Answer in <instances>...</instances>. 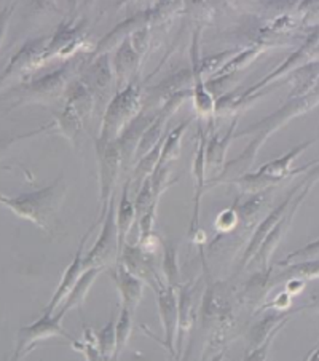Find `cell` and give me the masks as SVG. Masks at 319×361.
Returning <instances> with one entry per match:
<instances>
[{
	"instance_id": "cell-3",
	"label": "cell",
	"mask_w": 319,
	"mask_h": 361,
	"mask_svg": "<svg viewBox=\"0 0 319 361\" xmlns=\"http://www.w3.org/2000/svg\"><path fill=\"white\" fill-rule=\"evenodd\" d=\"M203 326L206 329V352H218L227 345L234 328V317L230 300L219 285L208 283L201 305Z\"/></svg>"
},
{
	"instance_id": "cell-7",
	"label": "cell",
	"mask_w": 319,
	"mask_h": 361,
	"mask_svg": "<svg viewBox=\"0 0 319 361\" xmlns=\"http://www.w3.org/2000/svg\"><path fill=\"white\" fill-rule=\"evenodd\" d=\"M115 195L111 198L104 219L101 222L99 237L96 240L85 256H83V269L102 267L109 269L118 264V228L115 218Z\"/></svg>"
},
{
	"instance_id": "cell-11",
	"label": "cell",
	"mask_w": 319,
	"mask_h": 361,
	"mask_svg": "<svg viewBox=\"0 0 319 361\" xmlns=\"http://www.w3.org/2000/svg\"><path fill=\"white\" fill-rule=\"evenodd\" d=\"M190 58H192V98H194L195 106V116L198 118H209L215 114V101L213 94L208 92L206 80L201 74L200 69V44H198V32H194V39H192V48H190Z\"/></svg>"
},
{
	"instance_id": "cell-26",
	"label": "cell",
	"mask_w": 319,
	"mask_h": 361,
	"mask_svg": "<svg viewBox=\"0 0 319 361\" xmlns=\"http://www.w3.org/2000/svg\"><path fill=\"white\" fill-rule=\"evenodd\" d=\"M161 147H163V141L156 144V146L150 150L149 154H146L142 159L136 161L135 170H132V176L130 179L131 184H135L136 188L141 189V185L146 183L150 176H152V173L155 171L156 165H158Z\"/></svg>"
},
{
	"instance_id": "cell-34",
	"label": "cell",
	"mask_w": 319,
	"mask_h": 361,
	"mask_svg": "<svg viewBox=\"0 0 319 361\" xmlns=\"http://www.w3.org/2000/svg\"><path fill=\"white\" fill-rule=\"evenodd\" d=\"M297 312H302V310H311V312H318L319 314V294L315 298H311V300L308 304H304L302 307H299V309H296Z\"/></svg>"
},
{
	"instance_id": "cell-22",
	"label": "cell",
	"mask_w": 319,
	"mask_h": 361,
	"mask_svg": "<svg viewBox=\"0 0 319 361\" xmlns=\"http://www.w3.org/2000/svg\"><path fill=\"white\" fill-rule=\"evenodd\" d=\"M106 269L102 267H93V269H87L85 272L82 274L80 279H78V281L75 283L74 290H72L69 293V296L65 298V300L63 302V305L59 307V309L55 312V314L61 315L63 318L65 317V314H68L69 310L72 309H80L82 304L85 302V299L88 296L89 290L93 288V283L98 280V276L104 272Z\"/></svg>"
},
{
	"instance_id": "cell-19",
	"label": "cell",
	"mask_w": 319,
	"mask_h": 361,
	"mask_svg": "<svg viewBox=\"0 0 319 361\" xmlns=\"http://www.w3.org/2000/svg\"><path fill=\"white\" fill-rule=\"evenodd\" d=\"M155 18H156V15L154 13V10H149V11H142V13L131 16V18H128V20H125L123 23H120L118 26L113 27L112 32H109L104 39L99 40L98 47L94 48L93 58L107 55V53L111 51V48H113L117 44L118 45L122 44V42L125 39H128L132 32L139 31L141 27L150 26V23H152Z\"/></svg>"
},
{
	"instance_id": "cell-24",
	"label": "cell",
	"mask_w": 319,
	"mask_h": 361,
	"mask_svg": "<svg viewBox=\"0 0 319 361\" xmlns=\"http://www.w3.org/2000/svg\"><path fill=\"white\" fill-rule=\"evenodd\" d=\"M318 280L319 279V259L316 261H306V262H297L286 266L278 275L270 276L268 281V291L273 290L275 286L284 285L289 280Z\"/></svg>"
},
{
	"instance_id": "cell-15",
	"label": "cell",
	"mask_w": 319,
	"mask_h": 361,
	"mask_svg": "<svg viewBox=\"0 0 319 361\" xmlns=\"http://www.w3.org/2000/svg\"><path fill=\"white\" fill-rule=\"evenodd\" d=\"M237 123L238 117H234L224 135L213 130V135L206 140V176L208 179L211 176L213 183H215L222 171H224L228 147H230V142L234 140V133H237L234 131L237 130Z\"/></svg>"
},
{
	"instance_id": "cell-12",
	"label": "cell",
	"mask_w": 319,
	"mask_h": 361,
	"mask_svg": "<svg viewBox=\"0 0 319 361\" xmlns=\"http://www.w3.org/2000/svg\"><path fill=\"white\" fill-rule=\"evenodd\" d=\"M198 146L195 150L194 165H192V174H194V213H192V222L189 233L194 237L198 232V218H200V208H201V198L204 190L208 188V176H206V130L203 125H198Z\"/></svg>"
},
{
	"instance_id": "cell-2",
	"label": "cell",
	"mask_w": 319,
	"mask_h": 361,
	"mask_svg": "<svg viewBox=\"0 0 319 361\" xmlns=\"http://www.w3.org/2000/svg\"><path fill=\"white\" fill-rule=\"evenodd\" d=\"M144 109V93L139 80H132L112 96L104 116L101 118L99 135L96 142L112 144L123 136L130 125L141 116Z\"/></svg>"
},
{
	"instance_id": "cell-33",
	"label": "cell",
	"mask_w": 319,
	"mask_h": 361,
	"mask_svg": "<svg viewBox=\"0 0 319 361\" xmlns=\"http://www.w3.org/2000/svg\"><path fill=\"white\" fill-rule=\"evenodd\" d=\"M276 336H278V333L270 336V338L265 341L262 345L252 348V350H248V353H246V357L242 361H268L270 348H272V344H273Z\"/></svg>"
},
{
	"instance_id": "cell-27",
	"label": "cell",
	"mask_w": 319,
	"mask_h": 361,
	"mask_svg": "<svg viewBox=\"0 0 319 361\" xmlns=\"http://www.w3.org/2000/svg\"><path fill=\"white\" fill-rule=\"evenodd\" d=\"M163 279L166 286L177 288L182 285L180 283V269H179V261H177V250L174 248V245L168 240H163Z\"/></svg>"
},
{
	"instance_id": "cell-18",
	"label": "cell",
	"mask_w": 319,
	"mask_h": 361,
	"mask_svg": "<svg viewBox=\"0 0 319 361\" xmlns=\"http://www.w3.org/2000/svg\"><path fill=\"white\" fill-rule=\"evenodd\" d=\"M177 333H176V361H180L184 353V342L190 333L192 324L195 320V296L194 285L192 283H182L177 290Z\"/></svg>"
},
{
	"instance_id": "cell-5",
	"label": "cell",
	"mask_w": 319,
	"mask_h": 361,
	"mask_svg": "<svg viewBox=\"0 0 319 361\" xmlns=\"http://www.w3.org/2000/svg\"><path fill=\"white\" fill-rule=\"evenodd\" d=\"M318 140H319V135L313 137V140L302 142L300 146L294 147L292 150H289L287 154L281 155V157L268 161V164H265L263 166L258 168L257 171L254 173L248 171L246 174H243V176L234 179V184L238 185L239 190H242V194L244 195H254V194H258V192L270 190L273 185L282 183V180H286L289 176H294L292 164L311 146L313 142Z\"/></svg>"
},
{
	"instance_id": "cell-29",
	"label": "cell",
	"mask_w": 319,
	"mask_h": 361,
	"mask_svg": "<svg viewBox=\"0 0 319 361\" xmlns=\"http://www.w3.org/2000/svg\"><path fill=\"white\" fill-rule=\"evenodd\" d=\"M132 322H135V314L130 312L128 309H125V307H122V310H120V315L117 317V322H115V338H117L115 358L117 360L131 339Z\"/></svg>"
},
{
	"instance_id": "cell-8",
	"label": "cell",
	"mask_w": 319,
	"mask_h": 361,
	"mask_svg": "<svg viewBox=\"0 0 319 361\" xmlns=\"http://www.w3.org/2000/svg\"><path fill=\"white\" fill-rule=\"evenodd\" d=\"M190 96H192V90H184V92H179L174 96H171V98L160 107L158 112L154 116L152 122H150V125L147 126V130L144 131V135L139 141V146L136 149L135 161H132V164H136L137 160L142 159L146 154H149L156 144L165 141L166 135L170 133V131H168V125H170L171 118L174 117V114L180 109V106L190 98Z\"/></svg>"
},
{
	"instance_id": "cell-13",
	"label": "cell",
	"mask_w": 319,
	"mask_h": 361,
	"mask_svg": "<svg viewBox=\"0 0 319 361\" xmlns=\"http://www.w3.org/2000/svg\"><path fill=\"white\" fill-rule=\"evenodd\" d=\"M80 79L85 82V85L89 90H92L98 106L106 104L107 107V104H109V94L112 85L115 83L109 55L93 58V61L87 66L85 71H83Z\"/></svg>"
},
{
	"instance_id": "cell-9",
	"label": "cell",
	"mask_w": 319,
	"mask_h": 361,
	"mask_svg": "<svg viewBox=\"0 0 319 361\" xmlns=\"http://www.w3.org/2000/svg\"><path fill=\"white\" fill-rule=\"evenodd\" d=\"M155 293V300L156 305H158V314L161 324H163V333L165 339L160 342L168 352H170L171 357L176 360V333H177V293L174 288L166 286L165 280H161L158 285L154 288Z\"/></svg>"
},
{
	"instance_id": "cell-17",
	"label": "cell",
	"mask_w": 319,
	"mask_h": 361,
	"mask_svg": "<svg viewBox=\"0 0 319 361\" xmlns=\"http://www.w3.org/2000/svg\"><path fill=\"white\" fill-rule=\"evenodd\" d=\"M118 262L123 264V266L128 269L132 275H136L137 279H141L150 288H154L161 281L152 259H150V252H147L137 243L136 245L126 243L123 251L120 252Z\"/></svg>"
},
{
	"instance_id": "cell-10",
	"label": "cell",
	"mask_w": 319,
	"mask_h": 361,
	"mask_svg": "<svg viewBox=\"0 0 319 361\" xmlns=\"http://www.w3.org/2000/svg\"><path fill=\"white\" fill-rule=\"evenodd\" d=\"M63 317L58 314H44L40 320L32 323L31 326H24L18 336H20V342H18L16 353L11 361H18L23 355H26L32 347H35L42 341L56 338V336H61V338L70 339L65 331L63 329Z\"/></svg>"
},
{
	"instance_id": "cell-30",
	"label": "cell",
	"mask_w": 319,
	"mask_h": 361,
	"mask_svg": "<svg viewBox=\"0 0 319 361\" xmlns=\"http://www.w3.org/2000/svg\"><path fill=\"white\" fill-rule=\"evenodd\" d=\"M319 259V238L316 242L308 243L306 246H304L302 250L292 251L291 255H287L284 259L276 262L278 267H286L291 266V264H297V262H306V261H316Z\"/></svg>"
},
{
	"instance_id": "cell-21",
	"label": "cell",
	"mask_w": 319,
	"mask_h": 361,
	"mask_svg": "<svg viewBox=\"0 0 319 361\" xmlns=\"http://www.w3.org/2000/svg\"><path fill=\"white\" fill-rule=\"evenodd\" d=\"M130 188H131V180L128 179L123 184L122 197H120L118 207L115 208L117 228H118V251L120 252L123 251L125 245H126V238H128L131 228L136 222V208H135V202L131 200ZM120 252H118V257H120Z\"/></svg>"
},
{
	"instance_id": "cell-31",
	"label": "cell",
	"mask_w": 319,
	"mask_h": 361,
	"mask_svg": "<svg viewBox=\"0 0 319 361\" xmlns=\"http://www.w3.org/2000/svg\"><path fill=\"white\" fill-rule=\"evenodd\" d=\"M234 53H238L237 50H228V51H222V53H215V55H211L208 58H201L200 59V69H201V74L203 77H213L215 72H218L222 66H224L228 58H230L232 55H234Z\"/></svg>"
},
{
	"instance_id": "cell-28",
	"label": "cell",
	"mask_w": 319,
	"mask_h": 361,
	"mask_svg": "<svg viewBox=\"0 0 319 361\" xmlns=\"http://www.w3.org/2000/svg\"><path fill=\"white\" fill-rule=\"evenodd\" d=\"M115 322H117V314L113 312L112 317L109 318V322H107L101 329L96 331V347L99 348V352L102 355H106V357H112V358H115V345H117Z\"/></svg>"
},
{
	"instance_id": "cell-6",
	"label": "cell",
	"mask_w": 319,
	"mask_h": 361,
	"mask_svg": "<svg viewBox=\"0 0 319 361\" xmlns=\"http://www.w3.org/2000/svg\"><path fill=\"white\" fill-rule=\"evenodd\" d=\"M96 159H98V180H99V212L96 224H101L107 213L111 198L113 197V190L122 174V168L125 165L122 149L120 144H102L94 141Z\"/></svg>"
},
{
	"instance_id": "cell-20",
	"label": "cell",
	"mask_w": 319,
	"mask_h": 361,
	"mask_svg": "<svg viewBox=\"0 0 319 361\" xmlns=\"http://www.w3.org/2000/svg\"><path fill=\"white\" fill-rule=\"evenodd\" d=\"M111 276L113 283H115L120 300H122V307H125V309H128L130 312L135 314L137 305H139L142 300L146 283H144L141 279H137L136 275H132L130 270L120 262L113 267Z\"/></svg>"
},
{
	"instance_id": "cell-23",
	"label": "cell",
	"mask_w": 319,
	"mask_h": 361,
	"mask_svg": "<svg viewBox=\"0 0 319 361\" xmlns=\"http://www.w3.org/2000/svg\"><path fill=\"white\" fill-rule=\"evenodd\" d=\"M270 45L267 42H262V40H257L254 45L246 48L243 51H238L237 56L228 59V61L222 66V68L215 72V74L211 77L208 82H214V80H222V79H227V77L233 75L234 72L238 71H243L244 68H248V66L254 61L257 56H261L262 53L267 50Z\"/></svg>"
},
{
	"instance_id": "cell-1",
	"label": "cell",
	"mask_w": 319,
	"mask_h": 361,
	"mask_svg": "<svg viewBox=\"0 0 319 361\" xmlns=\"http://www.w3.org/2000/svg\"><path fill=\"white\" fill-rule=\"evenodd\" d=\"M65 194V185L61 179L51 185L35 190L32 194L20 197L0 195V203L5 204L23 219L34 222L46 233L55 232L56 216Z\"/></svg>"
},
{
	"instance_id": "cell-16",
	"label": "cell",
	"mask_w": 319,
	"mask_h": 361,
	"mask_svg": "<svg viewBox=\"0 0 319 361\" xmlns=\"http://www.w3.org/2000/svg\"><path fill=\"white\" fill-rule=\"evenodd\" d=\"M142 59L144 58L132 47L130 37L118 45L115 55L112 58V72L117 88L115 93L125 88L130 82L137 79V72H139Z\"/></svg>"
},
{
	"instance_id": "cell-32",
	"label": "cell",
	"mask_w": 319,
	"mask_h": 361,
	"mask_svg": "<svg viewBox=\"0 0 319 361\" xmlns=\"http://www.w3.org/2000/svg\"><path fill=\"white\" fill-rule=\"evenodd\" d=\"M238 226H239V216H238L237 204H233V207L224 209V212H220L214 222L215 231H218L219 233H230Z\"/></svg>"
},
{
	"instance_id": "cell-25",
	"label": "cell",
	"mask_w": 319,
	"mask_h": 361,
	"mask_svg": "<svg viewBox=\"0 0 319 361\" xmlns=\"http://www.w3.org/2000/svg\"><path fill=\"white\" fill-rule=\"evenodd\" d=\"M194 118L195 116H192L190 118H187L182 123H179L176 128H173L170 133L166 135L156 168H171V164H174V161L179 159L180 149H182V137L185 135V131L189 130L190 123L194 122Z\"/></svg>"
},
{
	"instance_id": "cell-14",
	"label": "cell",
	"mask_w": 319,
	"mask_h": 361,
	"mask_svg": "<svg viewBox=\"0 0 319 361\" xmlns=\"http://www.w3.org/2000/svg\"><path fill=\"white\" fill-rule=\"evenodd\" d=\"M96 226H98V224L94 222V224L88 228V232L80 240V245H78V250L75 252L74 259H72V262L69 264L68 269L64 270V274L61 276V281L58 283L56 291H55V294H53L50 304L45 307L44 314H55L59 307L63 305L65 298L69 296V293L74 290L75 283L78 281V279H80L82 274L85 272V269H83V248H85L87 240L89 238V235H92V232L94 231Z\"/></svg>"
},
{
	"instance_id": "cell-36",
	"label": "cell",
	"mask_w": 319,
	"mask_h": 361,
	"mask_svg": "<svg viewBox=\"0 0 319 361\" xmlns=\"http://www.w3.org/2000/svg\"><path fill=\"white\" fill-rule=\"evenodd\" d=\"M224 358H225V353L220 352V353H218V355H214V357L211 358V361H224Z\"/></svg>"
},
{
	"instance_id": "cell-35",
	"label": "cell",
	"mask_w": 319,
	"mask_h": 361,
	"mask_svg": "<svg viewBox=\"0 0 319 361\" xmlns=\"http://www.w3.org/2000/svg\"><path fill=\"white\" fill-rule=\"evenodd\" d=\"M304 361H319V341L315 345V348H313V350L306 355V358Z\"/></svg>"
},
{
	"instance_id": "cell-4",
	"label": "cell",
	"mask_w": 319,
	"mask_h": 361,
	"mask_svg": "<svg viewBox=\"0 0 319 361\" xmlns=\"http://www.w3.org/2000/svg\"><path fill=\"white\" fill-rule=\"evenodd\" d=\"M96 106L98 102H96L92 90L85 85L80 77H77L65 93V104L61 114L55 118L59 133L68 137L74 147H77L80 141L85 125L93 117Z\"/></svg>"
}]
</instances>
